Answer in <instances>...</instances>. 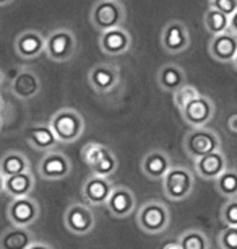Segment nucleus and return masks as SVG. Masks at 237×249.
Returning a JSON list of instances; mask_svg holds the SVG:
<instances>
[{
    "mask_svg": "<svg viewBox=\"0 0 237 249\" xmlns=\"http://www.w3.org/2000/svg\"><path fill=\"white\" fill-rule=\"evenodd\" d=\"M15 53L23 60H34L44 54L46 37L38 30H25L15 39Z\"/></svg>",
    "mask_w": 237,
    "mask_h": 249,
    "instance_id": "obj_19",
    "label": "nucleus"
},
{
    "mask_svg": "<svg viewBox=\"0 0 237 249\" xmlns=\"http://www.w3.org/2000/svg\"><path fill=\"white\" fill-rule=\"evenodd\" d=\"M39 75L30 67H20L10 83V91L18 100H32L41 93Z\"/></svg>",
    "mask_w": 237,
    "mask_h": 249,
    "instance_id": "obj_16",
    "label": "nucleus"
},
{
    "mask_svg": "<svg viewBox=\"0 0 237 249\" xmlns=\"http://www.w3.org/2000/svg\"><path fill=\"white\" fill-rule=\"evenodd\" d=\"M220 249H237V227H226L218 234Z\"/></svg>",
    "mask_w": 237,
    "mask_h": 249,
    "instance_id": "obj_32",
    "label": "nucleus"
},
{
    "mask_svg": "<svg viewBox=\"0 0 237 249\" xmlns=\"http://www.w3.org/2000/svg\"><path fill=\"white\" fill-rule=\"evenodd\" d=\"M222 147L221 137L216 130L210 127H192L184 135L182 148L190 160H197L203 155L216 152Z\"/></svg>",
    "mask_w": 237,
    "mask_h": 249,
    "instance_id": "obj_5",
    "label": "nucleus"
},
{
    "mask_svg": "<svg viewBox=\"0 0 237 249\" xmlns=\"http://www.w3.org/2000/svg\"><path fill=\"white\" fill-rule=\"evenodd\" d=\"M159 43L164 53L171 55L182 54L190 46V31L189 26L180 20H173L166 23L161 30Z\"/></svg>",
    "mask_w": 237,
    "mask_h": 249,
    "instance_id": "obj_9",
    "label": "nucleus"
},
{
    "mask_svg": "<svg viewBox=\"0 0 237 249\" xmlns=\"http://www.w3.org/2000/svg\"><path fill=\"white\" fill-rule=\"evenodd\" d=\"M28 249H54L52 246H50V244H47V243H44V241H32L31 243V246L28 248Z\"/></svg>",
    "mask_w": 237,
    "mask_h": 249,
    "instance_id": "obj_36",
    "label": "nucleus"
},
{
    "mask_svg": "<svg viewBox=\"0 0 237 249\" xmlns=\"http://www.w3.org/2000/svg\"><path fill=\"white\" fill-rule=\"evenodd\" d=\"M88 83L99 95L111 93L120 83V70L114 64H96L88 72Z\"/></svg>",
    "mask_w": 237,
    "mask_h": 249,
    "instance_id": "obj_13",
    "label": "nucleus"
},
{
    "mask_svg": "<svg viewBox=\"0 0 237 249\" xmlns=\"http://www.w3.org/2000/svg\"><path fill=\"white\" fill-rule=\"evenodd\" d=\"M81 158L90 166L93 175L111 178L119 170L117 157H115L114 152L108 145L88 142L81 150Z\"/></svg>",
    "mask_w": 237,
    "mask_h": 249,
    "instance_id": "obj_6",
    "label": "nucleus"
},
{
    "mask_svg": "<svg viewBox=\"0 0 237 249\" xmlns=\"http://www.w3.org/2000/svg\"><path fill=\"white\" fill-rule=\"evenodd\" d=\"M50 129L54 130L59 143H73L85 134L86 124L83 116L73 107H60L52 114L49 121Z\"/></svg>",
    "mask_w": 237,
    "mask_h": 249,
    "instance_id": "obj_1",
    "label": "nucleus"
},
{
    "mask_svg": "<svg viewBox=\"0 0 237 249\" xmlns=\"http://www.w3.org/2000/svg\"><path fill=\"white\" fill-rule=\"evenodd\" d=\"M208 2L211 8L222 12L227 17H231L237 10V0H208Z\"/></svg>",
    "mask_w": 237,
    "mask_h": 249,
    "instance_id": "obj_33",
    "label": "nucleus"
},
{
    "mask_svg": "<svg viewBox=\"0 0 237 249\" xmlns=\"http://www.w3.org/2000/svg\"><path fill=\"white\" fill-rule=\"evenodd\" d=\"M177 241L182 249H211L210 238L198 228L185 230L184 233H180Z\"/></svg>",
    "mask_w": 237,
    "mask_h": 249,
    "instance_id": "obj_27",
    "label": "nucleus"
},
{
    "mask_svg": "<svg viewBox=\"0 0 237 249\" xmlns=\"http://www.w3.org/2000/svg\"><path fill=\"white\" fill-rule=\"evenodd\" d=\"M203 25H205V30L210 33L211 36L220 35V33H224L229 30V17L210 7L205 12V15H203Z\"/></svg>",
    "mask_w": 237,
    "mask_h": 249,
    "instance_id": "obj_29",
    "label": "nucleus"
},
{
    "mask_svg": "<svg viewBox=\"0 0 237 249\" xmlns=\"http://www.w3.org/2000/svg\"><path fill=\"white\" fill-rule=\"evenodd\" d=\"M63 225L70 233L77 236H85L96 227V213L86 202H73L63 213Z\"/></svg>",
    "mask_w": 237,
    "mask_h": 249,
    "instance_id": "obj_8",
    "label": "nucleus"
},
{
    "mask_svg": "<svg viewBox=\"0 0 237 249\" xmlns=\"http://www.w3.org/2000/svg\"><path fill=\"white\" fill-rule=\"evenodd\" d=\"M232 65H234V69L237 70V54H236V57H234V60H232Z\"/></svg>",
    "mask_w": 237,
    "mask_h": 249,
    "instance_id": "obj_43",
    "label": "nucleus"
},
{
    "mask_svg": "<svg viewBox=\"0 0 237 249\" xmlns=\"http://www.w3.org/2000/svg\"><path fill=\"white\" fill-rule=\"evenodd\" d=\"M73 170L70 158L59 150H50L43 155L38 164V175L46 181H60L70 176Z\"/></svg>",
    "mask_w": 237,
    "mask_h": 249,
    "instance_id": "obj_11",
    "label": "nucleus"
},
{
    "mask_svg": "<svg viewBox=\"0 0 237 249\" xmlns=\"http://www.w3.org/2000/svg\"><path fill=\"white\" fill-rule=\"evenodd\" d=\"M208 54L213 60L221 64H232L237 54V36L227 30L220 35H213L208 43Z\"/></svg>",
    "mask_w": 237,
    "mask_h": 249,
    "instance_id": "obj_21",
    "label": "nucleus"
},
{
    "mask_svg": "<svg viewBox=\"0 0 237 249\" xmlns=\"http://www.w3.org/2000/svg\"><path fill=\"white\" fill-rule=\"evenodd\" d=\"M3 106H5V103H3V98H2V95H0V112H2Z\"/></svg>",
    "mask_w": 237,
    "mask_h": 249,
    "instance_id": "obj_41",
    "label": "nucleus"
},
{
    "mask_svg": "<svg viewBox=\"0 0 237 249\" xmlns=\"http://www.w3.org/2000/svg\"><path fill=\"white\" fill-rule=\"evenodd\" d=\"M77 53V36L70 28H55L46 37L44 54L52 62H68Z\"/></svg>",
    "mask_w": 237,
    "mask_h": 249,
    "instance_id": "obj_7",
    "label": "nucleus"
},
{
    "mask_svg": "<svg viewBox=\"0 0 237 249\" xmlns=\"http://www.w3.org/2000/svg\"><path fill=\"white\" fill-rule=\"evenodd\" d=\"M162 192L169 200L184 202L187 200L193 192L195 175L185 166H175L173 164L171 170L162 176L161 179Z\"/></svg>",
    "mask_w": 237,
    "mask_h": 249,
    "instance_id": "obj_4",
    "label": "nucleus"
},
{
    "mask_svg": "<svg viewBox=\"0 0 237 249\" xmlns=\"http://www.w3.org/2000/svg\"><path fill=\"white\" fill-rule=\"evenodd\" d=\"M195 175L205 181H215L222 171L227 170V157L222 152V148L211 152L208 155L197 158L193 161Z\"/></svg>",
    "mask_w": 237,
    "mask_h": 249,
    "instance_id": "obj_20",
    "label": "nucleus"
},
{
    "mask_svg": "<svg viewBox=\"0 0 237 249\" xmlns=\"http://www.w3.org/2000/svg\"><path fill=\"white\" fill-rule=\"evenodd\" d=\"M213 182H215L218 194L222 196L224 199L237 197V170L227 168V170L222 171Z\"/></svg>",
    "mask_w": 237,
    "mask_h": 249,
    "instance_id": "obj_28",
    "label": "nucleus"
},
{
    "mask_svg": "<svg viewBox=\"0 0 237 249\" xmlns=\"http://www.w3.org/2000/svg\"><path fill=\"white\" fill-rule=\"evenodd\" d=\"M34 241V234L30 228L12 225L0 234V249H28Z\"/></svg>",
    "mask_w": 237,
    "mask_h": 249,
    "instance_id": "obj_24",
    "label": "nucleus"
},
{
    "mask_svg": "<svg viewBox=\"0 0 237 249\" xmlns=\"http://www.w3.org/2000/svg\"><path fill=\"white\" fill-rule=\"evenodd\" d=\"M227 129H229L232 134H237V112L227 119Z\"/></svg>",
    "mask_w": 237,
    "mask_h": 249,
    "instance_id": "obj_34",
    "label": "nucleus"
},
{
    "mask_svg": "<svg viewBox=\"0 0 237 249\" xmlns=\"http://www.w3.org/2000/svg\"><path fill=\"white\" fill-rule=\"evenodd\" d=\"M156 82L162 91L174 93L175 90H179L180 87L187 83V73H185V70L180 65L169 62L159 67L156 73Z\"/></svg>",
    "mask_w": 237,
    "mask_h": 249,
    "instance_id": "obj_23",
    "label": "nucleus"
},
{
    "mask_svg": "<svg viewBox=\"0 0 237 249\" xmlns=\"http://www.w3.org/2000/svg\"><path fill=\"white\" fill-rule=\"evenodd\" d=\"M15 0H0V7H7V5H12Z\"/></svg>",
    "mask_w": 237,
    "mask_h": 249,
    "instance_id": "obj_38",
    "label": "nucleus"
},
{
    "mask_svg": "<svg viewBox=\"0 0 237 249\" xmlns=\"http://www.w3.org/2000/svg\"><path fill=\"white\" fill-rule=\"evenodd\" d=\"M229 31L237 36V10L229 17Z\"/></svg>",
    "mask_w": 237,
    "mask_h": 249,
    "instance_id": "obj_35",
    "label": "nucleus"
},
{
    "mask_svg": "<svg viewBox=\"0 0 237 249\" xmlns=\"http://www.w3.org/2000/svg\"><path fill=\"white\" fill-rule=\"evenodd\" d=\"M171 166H173V158L161 148H151L143 155L140 161L142 173L151 181H161L162 176L171 170Z\"/></svg>",
    "mask_w": 237,
    "mask_h": 249,
    "instance_id": "obj_18",
    "label": "nucleus"
},
{
    "mask_svg": "<svg viewBox=\"0 0 237 249\" xmlns=\"http://www.w3.org/2000/svg\"><path fill=\"white\" fill-rule=\"evenodd\" d=\"M221 220L226 227H237V197L226 199L221 207Z\"/></svg>",
    "mask_w": 237,
    "mask_h": 249,
    "instance_id": "obj_31",
    "label": "nucleus"
},
{
    "mask_svg": "<svg viewBox=\"0 0 237 249\" xmlns=\"http://www.w3.org/2000/svg\"><path fill=\"white\" fill-rule=\"evenodd\" d=\"M216 106L210 96L198 95L180 109V116L190 127H205L215 119Z\"/></svg>",
    "mask_w": 237,
    "mask_h": 249,
    "instance_id": "obj_10",
    "label": "nucleus"
},
{
    "mask_svg": "<svg viewBox=\"0 0 237 249\" xmlns=\"http://www.w3.org/2000/svg\"><path fill=\"white\" fill-rule=\"evenodd\" d=\"M198 95H200V93H198L197 88L189 85V83H185V85H182L179 90H175L173 93V100H174L175 107L180 111L185 105H189V103L192 101L193 98H197Z\"/></svg>",
    "mask_w": 237,
    "mask_h": 249,
    "instance_id": "obj_30",
    "label": "nucleus"
},
{
    "mask_svg": "<svg viewBox=\"0 0 237 249\" xmlns=\"http://www.w3.org/2000/svg\"><path fill=\"white\" fill-rule=\"evenodd\" d=\"M114 189V182L111 178L91 175L88 176L81 186V197L88 205L103 207L108 202L111 192Z\"/></svg>",
    "mask_w": 237,
    "mask_h": 249,
    "instance_id": "obj_15",
    "label": "nucleus"
},
{
    "mask_svg": "<svg viewBox=\"0 0 237 249\" xmlns=\"http://www.w3.org/2000/svg\"><path fill=\"white\" fill-rule=\"evenodd\" d=\"M25 139L32 148L38 150V152H44V153L54 150L59 143V140H57V137H55L54 130L50 129V125L43 124V122H39V124H32V125H30V127H26L25 129Z\"/></svg>",
    "mask_w": 237,
    "mask_h": 249,
    "instance_id": "obj_22",
    "label": "nucleus"
},
{
    "mask_svg": "<svg viewBox=\"0 0 237 249\" xmlns=\"http://www.w3.org/2000/svg\"><path fill=\"white\" fill-rule=\"evenodd\" d=\"M101 53L109 57H119L128 53L132 48V35L124 26L112 28V30L103 31L97 39Z\"/></svg>",
    "mask_w": 237,
    "mask_h": 249,
    "instance_id": "obj_14",
    "label": "nucleus"
},
{
    "mask_svg": "<svg viewBox=\"0 0 237 249\" xmlns=\"http://www.w3.org/2000/svg\"><path fill=\"white\" fill-rule=\"evenodd\" d=\"M135 220L142 231L148 234H161L169 228L171 212L161 200L151 199L135 212Z\"/></svg>",
    "mask_w": 237,
    "mask_h": 249,
    "instance_id": "obj_2",
    "label": "nucleus"
},
{
    "mask_svg": "<svg viewBox=\"0 0 237 249\" xmlns=\"http://www.w3.org/2000/svg\"><path fill=\"white\" fill-rule=\"evenodd\" d=\"M3 82H5V73H3V70L0 69V88H2Z\"/></svg>",
    "mask_w": 237,
    "mask_h": 249,
    "instance_id": "obj_39",
    "label": "nucleus"
},
{
    "mask_svg": "<svg viewBox=\"0 0 237 249\" xmlns=\"http://www.w3.org/2000/svg\"><path fill=\"white\" fill-rule=\"evenodd\" d=\"M30 160L21 152H8L0 158V175L3 178L30 171Z\"/></svg>",
    "mask_w": 237,
    "mask_h": 249,
    "instance_id": "obj_26",
    "label": "nucleus"
},
{
    "mask_svg": "<svg viewBox=\"0 0 237 249\" xmlns=\"http://www.w3.org/2000/svg\"><path fill=\"white\" fill-rule=\"evenodd\" d=\"M2 127H3V117L0 114V132H2Z\"/></svg>",
    "mask_w": 237,
    "mask_h": 249,
    "instance_id": "obj_42",
    "label": "nucleus"
},
{
    "mask_svg": "<svg viewBox=\"0 0 237 249\" xmlns=\"http://www.w3.org/2000/svg\"><path fill=\"white\" fill-rule=\"evenodd\" d=\"M161 249H182V248H180V244H179L177 239H173V241H167Z\"/></svg>",
    "mask_w": 237,
    "mask_h": 249,
    "instance_id": "obj_37",
    "label": "nucleus"
},
{
    "mask_svg": "<svg viewBox=\"0 0 237 249\" xmlns=\"http://www.w3.org/2000/svg\"><path fill=\"white\" fill-rule=\"evenodd\" d=\"M127 10L120 0H97L90 10V21L96 31L103 33L124 26Z\"/></svg>",
    "mask_w": 237,
    "mask_h": 249,
    "instance_id": "obj_3",
    "label": "nucleus"
},
{
    "mask_svg": "<svg viewBox=\"0 0 237 249\" xmlns=\"http://www.w3.org/2000/svg\"><path fill=\"white\" fill-rule=\"evenodd\" d=\"M3 184H5V178L0 175V194L3 192Z\"/></svg>",
    "mask_w": 237,
    "mask_h": 249,
    "instance_id": "obj_40",
    "label": "nucleus"
},
{
    "mask_svg": "<svg viewBox=\"0 0 237 249\" xmlns=\"http://www.w3.org/2000/svg\"><path fill=\"white\" fill-rule=\"evenodd\" d=\"M106 209L109 213L115 218H127L135 213L137 210V197L132 192V189L127 186H115L111 192L108 202H106Z\"/></svg>",
    "mask_w": 237,
    "mask_h": 249,
    "instance_id": "obj_17",
    "label": "nucleus"
},
{
    "mask_svg": "<svg viewBox=\"0 0 237 249\" xmlns=\"http://www.w3.org/2000/svg\"><path fill=\"white\" fill-rule=\"evenodd\" d=\"M39 215L41 207L38 200L32 199L31 196L12 199V202L7 207V217L10 220V223L15 225V227L30 228L32 223L38 222Z\"/></svg>",
    "mask_w": 237,
    "mask_h": 249,
    "instance_id": "obj_12",
    "label": "nucleus"
},
{
    "mask_svg": "<svg viewBox=\"0 0 237 249\" xmlns=\"http://www.w3.org/2000/svg\"><path fill=\"white\" fill-rule=\"evenodd\" d=\"M34 176L31 175V171L20 173V175H13L5 178V184H3V192L8 194L12 199L16 197H26L31 196L32 189H34Z\"/></svg>",
    "mask_w": 237,
    "mask_h": 249,
    "instance_id": "obj_25",
    "label": "nucleus"
}]
</instances>
